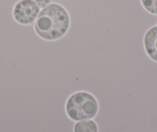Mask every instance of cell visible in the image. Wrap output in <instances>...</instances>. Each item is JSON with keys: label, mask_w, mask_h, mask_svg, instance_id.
Returning a JSON list of instances; mask_svg holds the SVG:
<instances>
[{"label": "cell", "mask_w": 157, "mask_h": 132, "mask_svg": "<svg viewBox=\"0 0 157 132\" xmlns=\"http://www.w3.org/2000/svg\"><path fill=\"white\" fill-rule=\"evenodd\" d=\"M74 132H98V125L93 120L87 119L76 121L73 127Z\"/></svg>", "instance_id": "5"}, {"label": "cell", "mask_w": 157, "mask_h": 132, "mask_svg": "<svg viewBox=\"0 0 157 132\" xmlns=\"http://www.w3.org/2000/svg\"><path fill=\"white\" fill-rule=\"evenodd\" d=\"M40 11L35 0H19L13 7V16L21 25H30L34 23Z\"/></svg>", "instance_id": "3"}, {"label": "cell", "mask_w": 157, "mask_h": 132, "mask_svg": "<svg viewBox=\"0 0 157 132\" xmlns=\"http://www.w3.org/2000/svg\"><path fill=\"white\" fill-rule=\"evenodd\" d=\"M99 110L97 100L93 94L86 91L74 93L68 98L66 111L68 117L75 121L93 119Z\"/></svg>", "instance_id": "2"}, {"label": "cell", "mask_w": 157, "mask_h": 132, "mask_svg": "<svg viewBox=\"0 0 157 132\" xmlns=\"http://www.w3.org/2000/svg\"><path fill=\"white\" fill-rule=\"evenodd\" d=\"M40 9H43L51 3V0H35Z\"/></svg>", "instance_id": "7"}, {"label": "cell", "mask_w": 157, "mask_h": 132, "mask_svg": "<svg viewBox=\"0 0 157 132\" xmlns=\"http://www.w3.org/2000/svg\"><path fill=\"white\" fill-rule=\"evenodd\" d=\"M70 17L64 6L50 3L42 9L34 22L36 33L46 40H56L63 37L69 30Z\"/></svg>", "instance_id": "1"}, {"label": "cell", "mask_w": 157, "mask_h": 132, "mask_svg": "<svg viewBox=\"0 0 157 132\" xmlns=\"http://www.w3.org/2000/svg\"><path fill=\"white\" fill-rule=\"evenodd\" d=\"M143 8L153 15H157V0H141Z\"/></svg>", "instance_id": "6"}, {"label": "cell", "mask_w": 157, "mask_h": 132, "mask_svg": "<svg viewBox=\"0 0 157 132\" xmlns=\"http://www.w3.org/2000/svg\"><path fill=\"white\" fill-rule=\"evenodd\" d=\"M144 46L149 57L157 62V26L151 27L146 33Z\"/></svg>", "instance_id": "4"}]
</instances>
